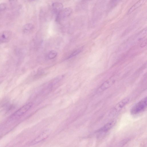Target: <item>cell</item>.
<instances>
[{"instance_id":"6da1fadb","label":"cell","mask_w":147,"mask_h":147,"mask_svg":"<svg viewBox=\"0 0 147 147\" xmlns=\"http://www.w3.org/2000/svg\"><path fill=\"white\" fill-rule=\"evenodd\" d=\"M147 102V98L146 96L132 107L130 110L131 113L136 115L144 111L146 108Z\"/></svg>"},{"instance_id":"7a4b0ae2","label":"cell","mask_w":147,"mask_h":147,"mask_svg":"<svg viewBox=\"0 0 147 147\" xmlns=\"http://www.w3.org/2000/svg\"><path fill=\"white\" fill-rule=\"evenodd\" d=\"M129 100V98L123 99L112 108L110 113L111 115H114L118 113L127 104Z\"/></svg>"},{"instance_id":"3957f363","label":"cell","mask_w":147,"mask_h":147,"mask_svg":"<svg viewBox=\"0 0 147 147\" xmlns=\"http://www.w3.org/2000/svg\"><path fill=\"white\" fill-rule=\"evenodd\" d=\"M72 11V9L70 7H67L62 9L57 14L56 18V20L59 22L61 19L69 16Z\"/></svg>"},{"instance_id":"277c9868","label":"cell","mask_w":147,"mask_h":147,"mask_svg":"<svg viewBox=\"0 0 147 147\" xmlns=\"http://www.w3.org/2000/svg\"><path fill=\"white\" fill-rule=\"evenodd\" d=\"M116 80L115 77H113L104 82L98 88L97 91L100 92L107 89L113 85Z\"/></svg>"},{"instance_id":"5b68a950","label":"cell","mask_w":147,"mask_h":147,"mask_svg":"<svg viewBox=\"0 0 147 147\" xmlns=\"http://www.w3.org/2000/svg\"><path fill=\"white\" fill-rule=\"evenodd\" d=\"M51 132L49 129L41 133L31 143V144L34 145L45 140L49 136Z\"/></svg>"},{"instance_id":"8992f818","label":"cell","mask_w":147,"mask_h":147,"mask_svg":"<svg viewBox=\"0 0 147 147\" xmlns=\"http://www.w3.org/2000/svg\"><path fill=\"white\" fill-rule=\"evenodd\" d=\"M12 36L11 32L6 30L0 33V44L8 42Z\"/></svg>"},{"instance_id":"52a82bcc","label":"cell","mask_w":147,"mask_h":147,"mask_svg":"<svg viewBox=\"0 0 147 147\" xmlns=\"http://www.w3.org/2000/svg\"><path fill=\"white\" fill-rule=\"evenodd\" d=\"M32 105V102H30L24 105L15 112L13 115L15 117H20L23 115L30 109Z\"/></svg>"},{"instance_id":"ba28073f","label":"cell","mask_w":147,"mask_h":147,"mask_svg":"<svg viewBox=\"0 0 147 147\" xmlns=\"http://www.w3.org/2000/svg\"><path fill=\"white\" fill-rule=\"evenodd\" d=\"M116 121L115 119L111 120L99 129L98 132H105L111 129L116 124Z\"/></svg>"},{"instance_id":"9c48e42d","label":"cell","mask_w":147,"mask_h":147,"mask_svg":"<svg viewBox=\"0 0 147 147\" xmlns=\"http://www.w3.org/2000/svg\"><path fill=\"white\" fill-rule=\"evenodd\" d=\"M146 0H139L136 3L133 5L128 11V14L132 13L135 10L139 7L144 3Z\"/></svg>"},{"instance_id":"30bf717a","label":"cell","mask_w":147,"mask_h":147,"mask_svg":"<svg viewBox=\"0 0 147 147\" xmlns=\"http://www.w3.org/2000/svg\"><path fill=\"white\" fill-rule=\"evenodd\" d=\"M52 7L54 11L57 14L63 9V5L61 3L55 2L53 3Z\"/></svg>"},{"instance_id":"8fae6325","label":"cell","mask_w":147,"mask_h":147,"mask_svg":"<svg viewBox=\"0 0 147 147\" xmlns=\"http://www.w3.org/2000/svg\"><path fill=\"white\" fill-rule=\"evenodd\" d=\"M34 28V25L32 24L28 23L25 24L23 27V32L28 33L32 31Z\"/></svg>"},{"instance_id":"7c38bea8","label":"cell","mask_w":147,"mask_h":147,"mask_svg":"<svg viewBox=\"0 0 147 147\" xmlns=\"http://www.w3.org/2000/svg\"><path fill=\"white\" fill-rule=\"evenodd\" d=\"M57 55V53L55 51L52 50L50 51L48 54V57L49 59L55 58Z\"/></svg>"},{"instance_id":"4fadbf2b","label":"cell","mask_w":147,"mask_h":147,"mask_svg":"<svg viewBox=\"0 0 147 147\" xmlns=\"http://www.w3.org/2000/svg\"><path fill=\"white\" fill-rule=\"evenodd\" d=\"M81 51V50L80 49H79L76 50L71 53V54L67 58V59L71 58L72 57L76 56L80 53Z\"/></svg>"},{"instance_id":"5bb4252c","label":"cell","mask_w":147,"mask_h":147,"mask_svg":"<svg viewBox=\"0 0 147 147\" xmlns=\"http://www.w3.org/2000/svg\"><path fill=\"white\" fill-rule=\"evenodd\" d=\"M7 8L6 3H0V12L5 10Z\"/></svg>"},{"instance_id":"9a60e30c","label":"cell","mask_w":147,"mask_h":147,"mask_svg":"<svg viewBox=\"0 0 147 147\" xmlns=\"http://www.w3.org/2000/svg\"><path fill=\"white\" fill-rule=\"evenodd\" d=\"M18 0H9V2L11 6H14Z\"/></svg>"},{"instance_id":"2e32d148","label":"cell","mask_w":147,"mask_h":147,"mask_svg":"<svg viewBox=\"0 0 147 147\" xmlns=\"http://www.w3.org/2000/svg\"><path fill=\"white\" fill-rule=\"evenodd\" d=\"M117 0H112V1L113 3H114L116 1H117Z\"/></svg>"}]
</instances>
